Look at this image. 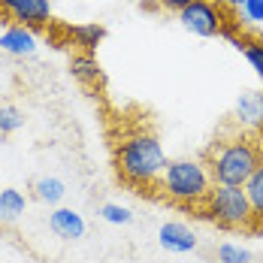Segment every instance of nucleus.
I'll list each match as a JSON object with an SVG mask.
<instances>
[{"label":"nucleus","instance_id":"nucleus-1","mask_svg":"<svg viewBox=\"0 0 263 263\" xmlns=\"http://www.w3.org/2000/svg\"><path fill=\"white\" fill-rule=\"evenodd\" d=\"M115 166L118 176L127 184H155L166 166V155L163 145L158 142V136L152 133H130L118 142L115 148Z\"/></svg>","mask_w":263,"mask_h":263},{"label":"nucleus","instance_id":"nucleus-2","mask_svg":"<svg viewBox=\"0 0 263 263\" xmlns=\"http://www.w3.org/2000/svg\"><path fill=\"white\" fill-rule=\"evenodd\" d=\"M260 163V152L254 142L248 139H227V142H215L209 152V170L212 184H230V187H242L248 182V176L254 173V166Z\"/></svg>","mask_w":263,"mask_h":263},{"label":"nucleus","instance_id":"nucleus-3","mask_svg":"<svg viewBox=\"0 0 263 263\" xmlns=\"http://www.w3.org/2000/svg\"><path fill=\"white\" fill-rule=\"evenodd\" d=\"M158 182H160V191L170 200H179V203H200L212 191V176L206 170V163L203 160H187V158L166 160Z\"/></svg>","mask_w":263,"mask_h":263},{"label":"nucleus","instance_id":"nucleus-4","mask_svg":"<svg viewBox=\"0 0 263 263\" xmlns=\"http://www.w3.org/2000/svg\"><path fill=\"white\" fill-rule=\"evenodd\" d=\"M209 218L221 227H230V230H239V227H251L257 218L251 212V203L245 197L242 187H230V184H212L209 197Z\"/></svg>","mask_w":263,"mask_h":263},{"label":"nucleus","instance_id":"nucleus-5","mask_svg":"<svg viewBox=\"0 0 263 263\" xmlns=\"http://www.w3.org/2000/svg\"><path fill=\"white\" fill-rule=\"evenodd\" d=\"M179 18H182L184 30H191L197 36H221L227 30L224 9L215 0H194L191 6H184L179 12Z\"/></svg>","mask_w":263,"mask_h":263},{"label":"nucleus","instance_id":"nucleus-6","mask_svg":"<svg viewBox=\"0 0 263 263\" xmlns=\"http://www.w3.org/2000/svg\"><path fill=\"white\" fill-rule=\"evenodd\" d=\"M0 12L22 27H40L52 18V0H0Z\"/></svg>","mask_w":263,"mask_h":263},{"label":"nucleus","instance_id":"nucleus-7","mask_svg":"<svg viewBox=\"0 0 263 263\" xmlns=\"http://www.w3.org/2000/svg\"><path fill=\"white\" fill-rule=\"evenodd\" d=\"M158 242H160V248H166L173 254H187V251L197 248V233L187 224H182V221H166V224H160V230H158Z\"/></svg>","mask_w":263,"mask_h":263},{"label":"nucleus","instance_id":"nucleus-8","mask_svg":"<svg viewBox=\"0 0 263 263\" xmlns=\"http://www.w3.org/2000/svg\"><path fill=\"white\" fill-rule=\"evenodd\" d=\"M49 230L64 242H76L85 236V218L76 209H64V206H54L49 215Z\"/></svg>","mask_w":263,"mask_h":263},{"label":"nucleus","instance_id":"nucleus-9","mask_svg":"<svg viewBox=\"0 0 263 263\" xmlns=\"http://www.w3.org/2000/svg\"><path fill=\"white\" fill-rule=\"evenodd\" d=\"M0 49L9 52V54H15V58H27V54L36 52V36H33L27 27L12 25L0 33Z\"/></svg>","mask_w":263,"mask_h":263},{"label":"nucleus","instance_id":"nucleus-10","mask_svg":"<svg viewBox=\"0 0 263 263\" xmlns=\"http://www.w3.org/2000/svg\"><path fill=\"white\" fill-rule=\"evenodd\" d=\"M236 118L242 124H263V91H245L236 100Z\"/></svg>","mask_w":263,"mask_h":263},{"label":"nucleus","instance_id":"nucleus-11","mask_svg":"<svg viewBox=\"0 0 263 263\" xmlns=\"http://www.w3.org/2000/svg\"><path fill=\"white\" fill-rule=\"evenodd\" d=\"M70 70H73V79H79L82 85H97V82L103 79L97 58H94V54H88V52L73 54V58H70Z\"/></svg>","mask_w":263,"mask_h":263},{"label":"nucleus","instance_id":"nucleus-12","mask_svg":"<svg viewBox=\"0 0 263 263\" xmlns=\"http://www.w3.org/2000/svg\"><path fill=\"white\" fill-rule=\"evenodd\" d=\"M33 197L46 206H58L64 197H67V184L61 182L58 176H40L33 182Z\"/></svg>","mask_w":263,"mask_h":263},{"label":"nucleus","instance_id":"nucleus-13","mask_svg":"<svg viewBox=\"0 0 263 263\" xmlns=\"http://www.w3.org/2000/svg\"><path fill=\"white\" fill-rule=\"evenodd\" d=\"M25 206H27V200L22 191H15V187H3L0 191V221L3 224L18 221L25 215Z\"/></svg>","mask_w":263,"mask_h":263},{"label":"nucleus","instance_id":"nucleus-14","mask_svg":"<svg viewBox=\"0 0 263 263\" xmlns=\"http://www.w3.org/2000/svg\"><path fill=\"white\" fill-rule=\"evenodd\" d=\"M70 36L76 40V46H82V52L94 54V49L103 43L106 27L103 25H76V27H70Z\"/></svg>","mask_w":263,"mask_h":263},{"label":"nucleus","instance_id":"nucleus-15","mask_svg":"<svg viewBox=\"0 0 263 263\" xmlns=\"http://www.w3.org/2000/svg\"><path fill=\"white\" fill-rule=\"evenodd\" d=\"M242 191H245V197L251 203L254 218H263V160L254 166V173L248 176V182L242 184Z\"/></svg>","mask_w":263,"mask_h":263},{"label":"nucleus","instance_id":"nucleus-16","mask_svg":"<svg viewBox=\"0 0 263 263\" xmlns=\"http://www.w3.org/2000/svg\"><path fill=\"white\" fill-rule=\"evenodd\" d=\"M230 43L245 54V61L251 64V70L263 79V43H257V40H242V36H230Z\"/></svg>","mask_w":263,"mask_h":263},{"label":"nucleus","instance_id":"nucleus-17","mask_svg":"<svg viewBox=\"0 0 263 263\" xmlns=\"http://www.w3.org/2000/svg\"><path fill=\"white\" fill-rule=\"evenodd\" d=\"M22 124H25V115H22L18 106H12V103L0 106V136H9V133L22 130Z\"/></svg>","mask_w":263,"mask_h":263},{"label":"nucleus","instance_id":"nucleus-18","mask_svg":"<svg viewBox=\"0 0 263 263\" xmlns=\"http://www.w3.org/2000/svg\"><path fill=\"white\" fill-rule=\"evenodd\" d=\"M218 263H251V251L239 248L233 242H221L218 245Z\"/></svg>","mask_w":263,"mask_h":263},{"label":"nucleus","instance_id":"nucleus-19","mask_svg":"<svg viewBox=\"0 0 263 263\" xmlns=\"http://www.w3.org/2000/svg\"><path fill=\"white\" fill-rule=\"evenodd\" d=\"M100 218H103L106 224H130L133 212L127 206H118V203H106L103 209H100Z\"/></svg>","mask_w":263,"mask_h":263},{"label":"nucleus","instance_id":"nucleus-20","mask_svg":"<svg viewBox=\"0 0 263 263\" xmlns=\"http://www.w3.org/2000/svg\"><path fill=\"white\" fill-rule=\"evenodd\" d=\"M242 12H245L251 22H263V0H245V3H242Z\"/></svg>","mask_w":263,"mask_h":263},{"label":"nucleus","instance_id":"nucleus-21","mask_svg":"<svg viewBox=\"0 0 263 263\" xmlns=\"http://www.w3.org/2000/svg\"><path fill=\"white\" fill-rule=\"evenodd\" d=\"M194 0H160V6L163 9H173V12H182L184 6H191Z\"/></svg>","mask_w":263,"mask_h":263},{"label":"nucleus","instance_id":"nucleus-22","mask_svg":"<svg viewBox=\"0 0 263 263\" xmlns=\"http://www.w3.org/2000/svg\"><path fill=\"white\" fill-rule=\"evenodd\" d=\"M224 3H230V6H242L245 0H224Z\"/></svg>","mask_w":263,"mask_h":263}]
</instances>
